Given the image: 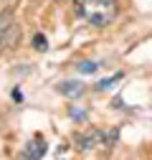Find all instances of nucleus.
Returning <instances> with one entry per match:
<instances>
[{
  "label": "nucleus",
  "mask_w": 152,
  "mask_h": 160,
  "mask_svg": "<svg viewBox=\"0 0 152 160\" xmlns=\"http://www.w3.org/2000/svg\"><path fill=\"white\" fill-rule=\"evenodd\" d=\"M122 76H124V74L119 71V74H114V76H109V79H102V82L97 84V89H99V92H104V89H112L117 82H122Z\"/></svg>",
  "instance_id": "6"
},
{
  "label": "nucleus",
  "mask_w": 152,
  "mask_h": 160,
  "mask_svg": "<svg viewBox=\"0 0 152 160\" xmlns=\"http://www.w3.org/2000/svg\"><path fill=\"white\" fill-rule=\"evenodd\" d=\"M15 5V0H0V13H8Z\"/></svg>",
  "instance_id": "9"
},
{
  "label": "nucleus",
  "mask_w": 152,
  "mask_h": 160,
  "mask_svg": "<svg viewBox=\"0 0 152 160\" xmlns=\"http://www.w3.org/2000/svg\"><path fill=\"white\" fill-rule=\"evenodd\" d=\"M46 150H48V148H46V140H43L41 135H33L31 142L23 148V158H26V160H41V158L46 155Z\"/></svg>",
  "instance_id": "3"
},
{
  "label": "nucleus",
  "mask_w": 152,
  "mask_h": 160,
  "mask_svg": "<svg viewBox=\"0 0 152 160\" xmlns=\"http://www.w3.org/2000/svg\"><path fill=\"white\" fill-rule=\"evenodd\" d=\"M59 92L64 97H81L84 94V84H79V82H61L59 84Z\"/></svg>",
  "instance_id": "5"
},
{
  "label": "nucleus",
  "mask_w": 152,
  "mask_h": 160,
  "mask_svg": "<svg viewBox=\"0 0 152 160\" xmlns=\"http://www.w3.org/2000/svg\"><path fill=\"white\" fill-rule=\"evenodd\" d=\"M74 8L89 26H97V28L109 26L119 13L117 0H74Z\"/></svg>",
  "instance_id": "1"
},
{
  "label": "nucleus",
  "mask_w": 152,
  "mask_h": 160,
  "mask_svg": "<svg viewBox=\"0 0 152 160\" xmlns=\"http://www.w3.org/2000/svg\"><path fill=\"white\" fill-rule=\"evenodd\" d=\"M76 69H79L81 74H94V71L99 69V64H94V61H81L79 66H76Z\"/></svg>",
  "instance_id": "8"
},
{
  "label": "nucleus",
  "mask_w": 152,
  "mask_h": 160,
  "mask_svg": "<svg viewBox=\"0 0 152 160\" xmlns=\"http://www.w3.org/2000/svg\"><path fill=\"white\" fill-rule=\"evenodd\" d=\"M13 38H15V21H13L10 10L8 13H0V48L8 46Z\"/></svg>",
  "instance_id": "2"
},
{
  "label": "nucleus",
  "mask_w": 152,
  "mask_h": 160,
  "mask_svg": "<svg viewBox=\"0 0 152 160\" xmlns=\"http://www.w3.org/2000/svg\"><path fill=\"white\" fill-rule=\"evenodd\" d=\"M33 48H36V51H46V48H48V41H46L43 33H36V36H33Z\"/></svg>",
  "instance_id": "7"
},
{
  "label": "nucleus",
  "mask_w": 152,
  "mask_h": 160,
  "mask_svg": "<svg viewBox=\"0 0 152 160\" xmlns=\"http://www.w3.org/2000/svg\"><path fill=\"white\" fill-rule=\"evenodd\" d=\"M76 142H79V150H91L94 145H102L104 142V132L94 130L89 135H76Z\"/></svg>",
  "instance_id": "4"
},
{
  "label": "nucleus",
  "mask_w": 152,
  "mask_h": 160,
  "mask_svg": "<svg viewBox=\"0 0 152 160\" xmlns=\"http://www.w3.org/2000/svg\"><path fill=\"white\" fill-rule=\"evenodd\" d=\"M71 117H74V119H86V112H84V109H76V107H71Z\"/></svg>",
  "instance_id": "10"
}]
</instances>
